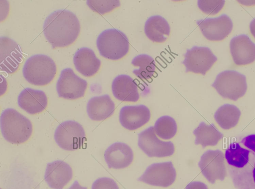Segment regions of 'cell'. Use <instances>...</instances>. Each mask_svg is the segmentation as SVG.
I'll return each instance as SVG.
<instances>
[{
	"mask_svg": "<svg viewBox=\"0 0 255 189\" xmlns=\"http://www.w3.org/2000/svg\"><path fill=\"white\" fill-rule=\"evenodd\" d=\"M224 156L236 189H255V134L230 144Z\"/></svg>",
	"mask_w": 255,
	"mask_h": 189,
	"instance_id": "1",
	"label": "cell"
},
{
	"mask_svg": "<svg viewBox=\"0 0 255 189\" xmlns=\"http://www.w3.org/2000/svg\"><path fill=\"white\" fill-rule=\"evenodd\" d=\"M43 30L52 48L64 47L76 40L80 31V24L74 13L66 9H59L46 17Z\"/></svg>",
	"mask_w": 255,
	"mask_h": 189,
	"instance_id": "2",
	"label": "cell"
},
{
	"mask_svg": "<svg viewBox=\"0 0 255 189\" xmlns=\"http://www.w3.org/2000/svg\"><path fill=\"white\" fill-rule=\"evenodd\" d=\"M0 125L3 138L12 144L25 142L32 132V125L30 120L13 108H7L2 111Z\"/></svg>",
	"mask_w": 255,
	"mask_h": 189,
	"instance_id": "3",
	"label": "cell"
},
{
	"mask_svg": "<svg viewBox=\"0 0 255 189\" xmlns=\"http://www.w3.org/2000/svg\"><path fill=\"white\" fill-rule=\"evenodd\" d=\"M56 73V66L49 56L34 55L26 60L22 69L25 79L35 86H45L50 83Z\"/></svg>",
	"mask_w": 255,
	"mask_h": 189,
	"instance_id": "4",
	"label": "cell"
},
{
	"mask_svg": "<svg viewBox=\"0 0 255 189\" xmlns=\"http://www.w3.org/2000/svg\"><path fill=\"white\" fill-rule=\"evenodd\" d=\"M96 44L100 55L112 60H119L126 56L129 46L126 35L114 28L102 32L97 38Z\"/></svg>",
	"mask_w": 255,
	"mask_h": 189,
	"instance_id": "5",
	"label": "cell"
},
{
	"mask_svg": "<svg viewBox=\"0 0 255 189\" xmlns=\"http://www.w3.org/2000/svg\"><path fill=\"white\" fill-rule=\"evenodd\" d=\"M212 87L223 97L236 101L246 93V77L237 71L226 70L217 76Z\"/></svg>",
	"mask_w": 255,
	"mask_h": 189,
	"instance_id": "6",
	"label": "cell"
},
{
	"mask_svg": "<svg viewBox=\"0 0 255 189\" xmlns=\"http://www.w3.org/2000/svg\"><path fill=\"white\" fill-rule=\"evenodd\" d=\"M54 137L57 145L67 151L80 149L86 140L83 126L72 120L61 123L55 131Z\"/></svg>",
	"mask_w": 255,
	"mask_h": 189,
	"instance_id": "7",
	"label": "cell"
},
{
	"mask_svg": "<svg viewBox=\"0 0 255 189\" xmlns=\"http://www.w3.org/2000/svg\"><path fill=\"white\" fill-rule=\"evenodd\" d=\"M198 166L203 175L212 184L217 180L223 181L227 176L224 155L218 149L208 150L203 153Z\"/></svg>",
	"mask_w": 255,
	"mask_h": 189,
	"instance_id": "8",
	"label": "cell"
},
{
	"mask_svg": "<svg viewBox=\"0 0 255 189\" xmlns=\"http://www.w3.org/2000/svg\"><path fill=\"white\" fill-rule=\"evenodd\" d=\"M138 137V147L149 157H168L174 152L173 143L159 140L155 135L153 126L140 132Z\"/></svg>",
	"mask_w": 255,
	"mask_h": 189,
	"instance_id": "9",
	"label": "cell"
},
{
	"mask_svg": "<svg viewBox=\"0 0 255 189\" xmlns=\"http://www.w3.org/2000/svg\"><path fill=\"white\" fill-rule=\"evenodd\" d=\"M182 64L186 68L185 72H191L205 75L217 60V58L207 47L193 46L187 49L184 54Z\"/></svg>",
	"mask_w": 255,
	"mask_h": 189,
	"instance_id": "10",
	"label": "cell"
},
{
	"mask_svg": "<svg viewBox=\"0 0 255 189\" xmlns=\"http://www.w3.org/2000/svg\"><path fill=\"white\" fill-rule=\"evenodd\" d=\"M86 80L76 75L71 68L63 69L56 84L58 96L68 99L83 97L87 87Z\"/></svg>",
	"mask_w": 255,
	"mask_h": 189,
	"instance_id": "11",
	"label": "cell"
},
{
	"mask_svg": "<svg viewBox=\"0 0 255 189\" xmlns=\"http://www.w3.org/2000/svg\"><path fill=\"white\" fill-rule=\"evenodd\" d=\"M176 177L173 164L168 161L150 165L137 180L153 186L168 187L174 182Z\"/></svg>",
	"mask_w": 255,
	"mask_h": 189,
	"instance_id": "12",
	"label": "cell"
},
{
	"mask_svg": "<svg viewBox=\"0 0 255 189\" xmlns=\"http://www.w3.org/2000/svg\"><path fill=\"white\" fill-rule=\"evenodd\" d=\"M196 23L204 37L211 41L223 40L231 32L233 26L232 20L225 14L198 20Z\"/></svg>",
	"mask_w": 255,
	"mask_h": 189,
	"instance_id": "13",
	"label": "cell"
},
{
	"mask_svg": "<svg viewBox=\"0 0 255 189\" xmlns=\"http://www.w3.org/2000/svg\"><path fill=\"white\" fill-rule=\"evenodd\" d=\"M23 58L20 46L5 36L0 38V68L1 71L12 74L18 69Z\"/></svg>",
	"mask_w": 255,
	"mask_h": 189,
	"instance_id": "14",
	"label": "cell"
},
{
	"mask_svg": "<svg viewBox=\"0 0 255 189\" xmlns=\"http://www.w3.org/2000/svg\"><path fill=\"white\" fill-rule=\"evenodd\" d=\"M230 48L236 65H247L255 61V44L248 35L241 34L233 37L230 41Z\"/></svg>",
	"mask_w": 255,
	"mask_h": 189,
	"instance_id": "15",
	"label": "cell"
},
{
	"mask_svg": "<svg viewBox=\"0 0 255 189\" xmlns=\"http://www.w3.org/2000/svg\"><path fill=\"white\" fill-rule=\"evenodd\" d=\"M73 177V171L67 163L56 160L47 164L44 180L53 189H63Z\"/></svg>",
	"mask_w": 255,
	"mask_h": 189,
	"instance_id": "16",
	"label": "cell"
},
{
	"mask_svg": "<svg viewBox=\"0 0 255 189\" xmlns=\"http://www.w3.org/2000/svg\"><path fill=\"white\" fill-rule=\"evenodd\" d=\"M150 112L144 105H127L120 111L119 120L121 125L129 130H136L150 119Z\"/></svg>",
	"mask_w": 255,
	"mask_h": 189,
	"instance_id": "17",
	"label": "cell"
},
{
	"mask_svg": "<svg viewBox=\"0 0 255 189\" xmlns=\"http://www.w3.org/2000/svg\"><path fill=\"white\" fill-rule=\"evenodd\" d=\"M104 158L109 168L121 169L128 167L132 163L133 154L127 144L116 142L106 150Z\"/></svg>",
	"mask_w": 255,
	"mask_h": 189,
	"instance_id": "18",
	"label": "cell"
},
{
	"mask_svg": "<svg viewBox=\"0 0 255 189\" xmlns=\"http://www.w3.org/2000/svg\"><path fill=\"white\" fill-rule=\"evenodd\" d=\"M47 97L44 92L26 88L19 94L17 102L19 106L31 114L40 113L47 105Z\"/></svg>",
	"mask_w": 255,
	"mask_h": 189,
	"instance_id": "19",
	"label": "cell"
},
{
	"mask_svg": "<svg viewBox=\"0 0 255 189\" xmlns=\"http://www.w3.org/2000/svg\"><path fill=\"white\" fill-rule=\"evenodd\" d=\"M138 90V85L135 81L127 75L118 76L112 84L114 96L122 101H137L139 98Z\"/></svg>",
	"mask_w": 255,
	"mask_h": 189,
	"instance_id": "20",
	"label": "cell"
},
{
	"mask_svg": "<svg viewBox=\"0 0 255 189\" xmlns=\"http://www.w3.org/2000/svg\"><path fill=\"white\" fill-rule=\"evenodd\" d=\"M73 63L77 71L85 77H91L99 70L101 61L93 50L82 47L75 53Z\"/></svg>",
	"mask_w": 255,
	"mask_h": 189,
	"instance_id": "21",
	"label": "cell"
},
{
	"mask_svg": "<svg viewBox=\"0 0 255 189\" xmlns=\"http://www.w3.org/2000/svg\"><path fill=\"white\" fill-rule=\"evenodd\" d=\"M115 105L108 94L91 98L87 105V112L90 118L95 121L103 120L114 112Z\"/></svg>",
	"mask_w": 255,
	"mask_h": 189,
	"instance_id": "22",
	"label": "cell"
},
{
	"mask_svg": "<svg viewBox=\"0 0 255 189\" xmlns=\"http://www.w3.org/2000/svg\"><path fill=\"white\" fill-rule=\"evenodd\" d=\"M170 31L168 22L160 15L151 16L145 23V34L153 42L160 43L166 41Z\"/></svg>",
	"mask_w": 255,
	"mask_h": 189,
	"instance_id": "23",
	"label": "cell"
},
{
	"mask_svg": "<svg viewBox=\"0 0 255 189\" xmlns=\"http://www.w3.org/2000/svg\"><path fill=\"white\" fill-rule=\"evenodd\" d=\"M193 134L196 137L195 144H201L203 148L216 145L224 136L213 123L208 125L204 122L200 123Z\"/></svg>",
	"mask_w": 255,
	"mask_h": 189,
	"instance_id": "24",
	"label": "cell"
},
{
	"mask_svg": "<svg viewBox=\"0 0 255 189\" xmlns=\"http://www.w3.org/2000/svg\"><path fill=\"white\" fill-rule=\"evenodd\" d=\"M241 114V111L236 106L225 104L216 110L214 118L222 128L228 130L237 125Z\"/></svg>",
	"mask_w": 255,
	"mask_h": 189,
	"instance_id": "25",
	"label": "cell"
},
{
	"mask_svg": "<svg viewBox=\"0 0 255 189\" xmlns=\"http://www.w3.org/2000/svg\"><path fill=\"white\" fill-rule=\"evenodd\" d=\"M131 64L138 69L132 71L133 73L142 80H148L155 73L156 65L153 58L142 54L135 56L131 61Z\"/></svg>",
	"mask_w": 255,
	"mask_h": 189,
	"instance_id": "26",
	"label": "cell"
},
{
	"mask_svg": "<svg viewBox=\"0 0 255 189\" xmlns=\"http://www.w3.org/2000/svg\"><path fill=\"white\" fill-rule=\"evenodd\" d=\"M154 130L161 138L168 140L173 137L177 130V123L172 117L168 115L161 116L156 121Z\"/></svg>",
	"mask_w": 255,
	"mask_h": 189,
	"instance_id": "27",
	"label": "cell"
},
{
	"mask_svg": "<svg viewBox=\"0 0 255 189\" xmlns=\"http://www.w3.org/2000/svg\"><path fill=\"white\" fill-rule=\"evenodd\" d=\"M87 4L94 11L101 14L112 11L113 9L120 5L119 0H87Z\"/></svg>",
	"mask_w": 255,
	"mask_h": 189,
	"instance_id": "28",
	"label": "cell"
},
{
	"mask_svg": "<svg viewBox=\"0 0 255 189\" xmlns=\"http://www.w3.org/2000/svg\"><path fill=\"white\" fill-rule=\"evenodd\" d=\"M225 0H198L199 8L204 13L208 14H215L218 13L223 7Z\"/></svg>",
	"mask_w": 255,
	"mask_h": 189,
	"instance_id": "29",
	"label": "cell"
},
{
	"mask_svg": "<svg viewBox=\"0 0 255 189\" xmlns=\"http://www.w3.org/2000/svg\"><path fill=\"white\" fill-rule=\"evenodd\" d=\"M91 189H119L116 182L107 177L97 179L92 184Z\"/></svg>",
	"mask_w": 255,
	"mask_h": 189,
	"instance_id": "30",
	"label": "cell"
},
{
	"mask_svg": "<svg viewBox=\"0 0 255 189\" xmlns=\"http://www.w3.org/2000/svg\"><path fill=\"white\" fill-rule=\"evenodd\" d=\"M185 189H208L207 185L199 181H193L187 185Z\"/></svg>",
	"mask_w": 255,
	"mask_h": 189,
	"instance_id": "31",
	"label": "cell"
},
{
	"mask_svg": "<svg viewBox=\"0 0 255 189\" xmlns=\"http://www.w3.org/2000/svg\"><path fill=\"white\" fill-rule=\"evenodd\" d=\"M68 189H87V188L81 186L78 182L75 181Z\"/></svg>",
	"mask_w": 255,
	"mask_h": 189,
	"instance_id": "32",
	"label": "cell"
},
{
	"mask_svg": "<svg viewBox=\"0 0 255 189\" xmlns=\"http://www.w3.org/2000/svg\"><path fill=\"white\" fill-rule=\"evenodd\" d=\"M250 29L251 33L255 38V18L250 22Z\"/></svg>",
	"mask_w": 255,
	"mask_h": 189,
	"instance_id": "33",
	"label": "cell"
}]
</instances>
